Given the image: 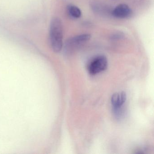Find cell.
I'll return each mask as SVG.
<instances>
[{"label":"cell","instance_id":"cell-1","mask_svg":"<svg viewBox=\"0 0 154 154\" xmlns=\"http://www.w3.org/2000/svg\"><path fill=\"white\" fill-rule=\"evenodd\" d=\"M63 30L62 21L57 17L52 19L49 28V42L52 50L59 53L63 47Z\"/></svg>","mask_w":154,"mask_h":154},{"label":"cell","instance_id":"cell-2","mask_svg":"<svg viewBox=\"0 0 154 154\" xmlns=\"http://www.w3.org/2000/svg\"><path fill=\"white\" fill-rule=\"evenodd\" d=\"M108 60L106 57L100 55L94 57L89 63L88 71L91 75H96L107 69Z\"/></svg>","mask_w":154,"mask_h":154},{"label":"cell","instance_id":"cell-3","mask_svg":"<svg viewBox=\"0 0 154 154\" xmlns=\"http://www.w3.org/2000/svg\"><path fill=\"white\" fill-rule=\"evenodd\" d=\"M131 14V10L128 5L125 4L118 5L112 11V16L119 19H125L129 17Z\"/></svg>","mask_w":154,"mask_h":154},{"label":"cell","instance_id":"cell-4","mask_svg":"<svg viewBox=\"0 0 154 154\" xmlns=\"http://www.w3.org/2000/svg\"><path fill=\"white\" fill-rule=\"evenodd\" d=\"M91 38V35L89 34H83L75 36L66 41V48H68L69 47L71 48V47H75L81 44L90 40Z\"/></svg>","mask_w":154,"mask_h":154},{"label":"cell","instance_id":"cell-5","mask_svg":"<svg viewBox=\"0 0 154 154\" xmlns=\"http://www.w3.org/2000/svg\"><path fill=\"white\" fill-rule=\"evenodd\" d=\"M126 100V94L124 92L116 93L111 97V103L113 108L121 107Z\"/></svg>","mask_w":154,"mask_h":154},{"label":"cell","instance_id":"cell-6","mask_svg":"<svg viewBox=\"0 0 154 154\" xmlns=\"http://www.w3.org/2000/svg\"><path fill=\"white\" fill-rule=\"evenodd\" d=\"M67 12L69 15L74 18H79L82 16L81 10L74 5H69L67 7Z\"/></svg>","mask_w":154,"mask_h":154}]
</instances>
